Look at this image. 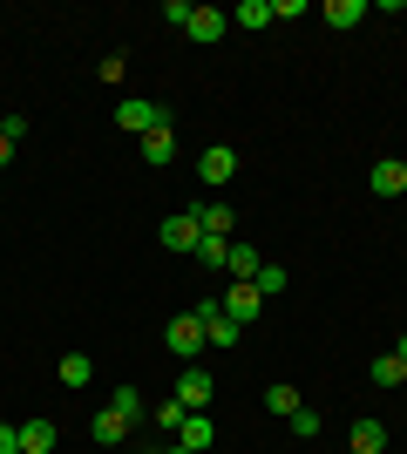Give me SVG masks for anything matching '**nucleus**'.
<instances>
[{
    "mask_svg": "<svg viewBox=\"0 0 407 454\" xmlns=\"http://www.w3.org/2000/svg\"><path fill=\"white\" fill-rule=\"evenodd\" d=\"M116 122H122V129H136V136H150V129H170V109H163V102H143V95H129V102L116 109Z\"/></svg>",
    "mask_w": 407,
    "mask_h": 454,
    "instance_id": "f257e3e1",
    "label": "nucleus"
},
{
    "mask_svg": "<svg viewBox=\"0 0 407 454\" xmlns=\"http://www.w3.org/2000/svg\"><path fill=\"white\" fill-rule=\"evenodd\" d=\"M163 346H170L176 360H197V353H204V319H197V312H176L170 333H163Z\"/></svg>",
    "mask_w": 407,
    "mask_h": 454,
    "instance_id": "f03ea898",
    "label": "nucleus"
},
{
    "mask_svg": "<svg viewBox=\"0 0 407 454\" xmlns=\"http://www.w3.org/2000/svg\"><path fill=\"white\" fill-rule=\"evenodd\" d=\"M217 305H224V319L252 325V319H258V305H265V299H258V285H252V278H231V292H217Z\"/></svg>",
    "mask_w": 407,
    "mask_h": 454,
    "instance_id": "7ed1b4c3",
    "label": "nucleus"
},
{
    "mask_svg": "<svg viewBox=\"0 0 407 454\" xmlns=\"http://www.w3.org/2000/svg\"><path fill=\"white\" fill-rule=\"evenodd\" d=\"M163 251H197V238H204V224H197V210H176V217H163Z\"/></svg>",
    "mask_w": 407,
    "mask_h": 454,
    "instance_id": "20e7f679",
    "label": "nucleus"
},
{
    "mask_svg": "<svg viewBox=\"0 0 407 454\" xmlns=\"http://www.w3.org/2000/svg\"><path fill=\"white\" fill-rule=\"evenodd\" d=\"M231 176H238V150L211 143V150L197 156V184H231Z\"/></svg>",
    "mask_w": 407,
    "mask_h": 454,
    "instance_id": "39448f33",
    "label": "nucleus"
},
{
    "mask_svg": "<svg viewBox=\"0 0 407 454\" xmlns=\"http://www.w3.org/2000/svg\"><path fill=\"white\" fill-rule=\"evenodd\" d=\"M224 27H231V14H217V7H191V27H184V35H191L197 48H211V41H224Z\"/></svg>",
    "mask_w": 407,
    "mask_h": 454,
    "instance_id": "423d86ee",
    "label": "nucleus"
},
{
    "mask_svg": "<svg viewBox=\"0 0 407 454\" xmlns=\"http://www.w3.org/2000/svg\"><path fill=\"white\" fill-rule=\"evenodd\" d=\"M367 190H373V197H401V190H407V163H394V156H380V163H373V170H367Z\"/></svg>",
    "mask_w": 407,
    "mask_h": 454,
    "instance_id": "0eeeda50",
    "label": "nucleus"
},
{
    "mask_svg": "<svg viewBox=\"0 0 407 454\" xmlns=\"http://www.w3.org/2000/svg\"><path fill=\"white\" fill-rule=\"evenodd\" d=\"M211 441H217L211 414H184V427H176V448H191V454H211Z\"/></svg>",
    "mask_w": 407,
    "mask_h": 454,
    "instance_id": "6e6552de",
    "label": "nucleus"
},
{
    "mask_svg": "<svg viewBox=\"0 0 407 454\" xmlns=\"http://www.w3.org/2000/svg\"><path fill=\"white\" fill-rule=\"evenodd\" d=\"M176 400H184L191 414H204V400H211V373H204V366H184V380H176Z\"/></svg>",
    "mask_w": 407,
    "mask_h": 454,
    "instance_id": "1a4fd4ad",
    "label": "nucleus"
},
{
    "mask_svg": "<svg viewBox=\"0 0 407 454\" xmlns=\"http://www.w3.org/2000/svg\"><path fill=\"white\" fill-rule=\"evenodd\" d=\"M319 20H326V27H360V20H367V0H326Z\"/></svg>",
    "mask_w": 407,
    "mask_h": 454,
    "instance_id": "9d476101",
    "label": "nucleus"
},
{
    "mask_svg": "<svg viewBox=\"0 0 407 454\" xmlns=\"http://www.w3.org/2000/svg\"><path fill=\"white\" fill-rule=\"evenodd\" d=\"M55 448V420H20V454H48Z\"/></svg>",
    "mask_w": 407,
    "mask_h": 454,
    "instance_id": "9b49d317",
    "label": "nucleus"
},
{
    "mask_svg": "<svg viewBox=\"0 0 407 454\" xmlns=\"http://www.w3.org/2000/svg\"><path fill=\"white\" fill-rule=\"evenodd\" d=\"M197 224H204V238H231V204H197Z\"/></svg>",
    "mask_w": 407,
    "mask_h": 454,
    "instance_id": "f8f14e48",
    "label": "nucleus"
},
{
    "mask_svg": "<svg viewBox=\"0 0 407 454\" xmlns=\"http://www.w3.org/2000/svg\"><path fill=\"white\" fill-rule=\"evenodd\" d=\"M353 454H380L387 448V427H380V420H353V441H347Z\"/></svg>",
    "mask_w": 407,
    "mask_h": 454,
    "instance_id": "ddd939ff",
    "label": "nucleus"
},
{
    "mask_svg": "<svg viewBox=\"0 0 407 454\" xmlns=\"http://www.w3.org/2000/svg\"><path fill=\"white\" fill-rule=\"evenodd\" d=\"M170 156H176V136L170 129H150V136H143V163H150V170H163Z\"/></svg>",
    "mask_w": 407,
    "mask_h": 454,
    "instance_id": "4468645a",
    "label": "nucleus"
},
{
    "mask_svg": "<svg viewBox=\"0 0 407 454\" xmlns=\"http://www.w3.org/2000/svg\"><path fill=\"white\" fill-rule=\"evenodd\" d=\"M231 27H252V35H258V27H271V0H238Z\"/></svg>",
    "mask_w": 407,
    "mask_h": 454,
    "instance_id": "2eb2a0df",
    "label": "nucleus"
},
{
    "mask_svg": "<svg viewBox=\"0 0 407 454\" xmlns=\"http://www.w3.org/2000/svg\"><path fill=\"white\" fill-rule=\"evenodd\" d=\"M258 265H265V258H258L252 245H238V238H231V251H224V271H231V278H258Z\"/></svg>",
    "mask_w": 407,
    "mask_h": 454,
    "instance_id": "dca6fc26",
    "label": "nucleus"
},
{
    "mask_svg": "<svg viewBox=\"0 0 407 454\" xmlns=\"http://www.w3.org/2000/svg\"><path fill=\"white\" fill-rule=\"evenodd\" d=\"M367 380H373V387H401V380H407V360H394V353H373Z\"/></svg>",
    "mask_w": 407,
    "mask_h": 454,
    "instance_id": "f3484780",
    "label": "nucleus"
},
{
    "mask_svg": "<svg viewBox=\"0 0 407 454\" xmlns=\"http://www.w3.org/2000/svg\"><path fill=\"white\" fill-rule=\"evenodd\" d=\"M265 407H271L278 420H292L299 407H306V400H299V387H286V380H278V387H265Z\"/></svg>",
    "mask_w": 407,
    "mask_h": 454,
    "instance_id": "a211bd4d",
    "label": "nucleus"
},
{
    "mask_svg": "<svg viewBox=\"0 0 407 454\" xmlns=\"http://www.w3.org/2000/svg\"><path fill=\"white\" fill-rule=\"evenodd\" d=\"M109 407H116V414L129 420V427H136V420H143V414H150V400L136 394V387H116V394H109Z\"/></svg>",
    "mask_w": 407,
    "mask_h": 454,
    "instance_id": "6ab92c4d",
    "label": "nucleus"
},
{
    "mask_svg": "<svg viewBox=\"0 0 407 454\" xmlns=\"http://www.w3.org/2000/svg\"><path fill=\"white\" fill-rule=\"evenodd\" d=\"M61 387H89V373H96V366H89V353H61Z\"/></svg>",
    "mask_w": 407,
    "mask_h": 454,
    "instance_id": "aec40b11",
    "label": "nucleus"
},
{
    "mask_svg": "<svg viewBox=\"0 0 407 454\" xmlns=\"http://www.w3.org/2000/svg\"><path fill=\"white\" fill-rule=\"evenodd\" d=\"M122 434H129V420H122L116 407H102V414H96V441H102V448H116Z\"/></svg>",
    "mask_w": 407,
    "mask_h": 454,
    "instance_id": "412c9836",
    "label": "nucleus"
},
{
    "mask_svg": "<svg viewBox=\"0 0 407 454\" xmlns=\"http://www.w3.org/2000/svg\"><path fill=\"white\" fill-rule=\"evenodd\" d=\"M224 251H231V238H197V258H204V271H224Z\"/></svg>",
    "mask_w": 407,
    "mask_h": 454,
    "instance_id": "4be33fe9",
    "label": "nucleus"
},
{
    "mask_svg": "<svg viewBox=\"0 0 407 454\" xmlns=\"http://www.w3.org/2000/svg\"><path fill=\"white\" fill-rule=\"evenodd\" d=\"M258 299H271V292H286V265H258Z\"/></svg>",
    "mask_w": 407,
    "mask_h": 454,
    "instance_id": "5701e85b",
    "label": "nucleus"
},
{
    "mask_svg": "<svg viewBox=\"0 0 407 454\" xmlns=\"http://www.w3.org/2000/svg\"><path fill=\"white\" fill-rule=\"evenodd\" d=\"M184 414H191L184 400H163V407H156V427H170V434H176V427H184Z\"/></svg>",
    "mask_w": 407,
    "mask_h": 454,
    "instance_id": "b1692460",
    "label": "nucleus"
},
{
    "mask_svg": "<svg viewBox=\"0 0 407 454\" xmlns=\"http://www.w3.org/2000/svg\"><path fill=\"white\" fill-rule=\"evenodd\" d=\"M286 427H292V434H299V441H312V434H319V414H312V407H299V414H292Z\"/></svg>",
    "mask_w": 407,
    "mask_h": 454,
    "instance_id": "393cba45",
    "label": "nucleus"
},
{
    "mask_svg": "<svg viewBox=\"0 0 407 454\" xmlns=\"http://www.w3.org/2000/svg\"><path fill=\"white\" fill-rule=\"evenodd\" d=\"M163 20H170V27H191V0H163Z\"/></svg>",
    "mask_w": 407,
    "mask_h": 454,
    "instance_id": "a878e982",
    "label": "nucleus"
},
{
    "mask_svg": "<svg viewBox=\"0 0 407 454\" xmlns=\"http://www.w3.org/2000/svg\"><path fill=\"white\" fill-rule=\"evenodd\" d=\"M0 454H20V427H7V420H0Z\"/></svg>",
    "mask_w": 407,
    "mask_h": 454,
    "instance_id": "bb28decb",
    "label": "nucleus"
},
{
    "mask_svg": "<svg viewBox=\"0 0 407 454\" xmlns=\"http://www.w3.org/2000/svg\"><path fill=\"white\" fill-rule=\"evenodd\" d=\"M7 156H14V143H7V136H0V170H7Z\"/></svg>",
    "mask_w": 407,
    "mask_h": 454,
    "instance_id": "cd10ccee",
    "label": "nucleus"
},
{
    "mask_svg": "<svg viewBox=\"0 0 407 454\" xmlns=\"http://www.w3.org/2000/svg\"><path fill=\"white\" fill-rule=\"evenodd\" d=\"M394 360H407V333H401V340H394Z\"/></svg>",
    "mask_w": 407,
    "mask_h": 454,
    "instance_id": "c85d7f7f",
    "label": "nucleus"
},
{
    "mask_svg": "<svg viewBox=\"0 0 407 454\" xmlns=\"http://www.w3.org/2000/svg\"><path fill=\"white\" fill-rule=\"evenodd\" d=\"M163 454H191V448H176V441H170V448H163Z\"/></svg>",
    "mask_w": 407,
    "mask_h": 454,
    "instance_id": "c756f323",
    "label": "nucleus"
},
{
    "mask_svg": "<svg viewBox=\"0 0 407 454\" xmlns=\"http://www.w3.org/2000/svg\"><path fill=\"white\" fill-rule=\"evenodd\" d=\"M347 454H353V448H347Z\"/></svg>",
    "mask_w": 407,
    "mask_h": 454,
    "instance_id": "7c9ffc66",
    "label": "nucleus"
}]
</instances>
